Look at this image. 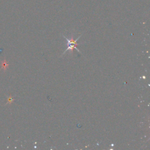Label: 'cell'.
<instances>
[{"label":"cell","instance_id":"1","mask_svg":"<svg viewBox=\"0 0 150 150\" xmlns=\"http://www.w3.org/2000/svg\"><path fill=\"white\" fill-rule=\"evenodd\" d=\"M81 36L82 35H81L80 36H79L78 37V38H77V39H76V40H74V38H73V36H72V38H71V39H68L66 37H65V36H63V37L65 38L66 39V40L67 41V45H71V44H73V45H74L75 46H77V45H79V44H77V41H78V39L80 38L81 37Z\"/></svg>","mask_w":150,"mask_h":150},{"label":"cell","instance_id":"2","mask_svg":"<svg viewBox=\"0 0 150 150\" xmlns=\"http://www.w3.org/2000/svg\"><path fill=\"white\" fill-rule=\"evenodd\" d=\"M8 67V65H7V62H4V63H2V68H3V69H4L5 70L6 69V68L7 67Z\"/></svg>","mask_w":150,"mask_h":150}]
</instances>
